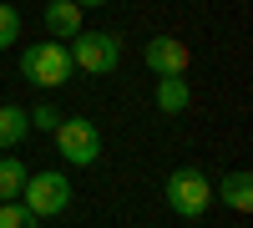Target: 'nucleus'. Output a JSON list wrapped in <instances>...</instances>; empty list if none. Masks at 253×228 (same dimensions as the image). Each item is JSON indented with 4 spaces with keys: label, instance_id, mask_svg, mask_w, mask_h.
<instances>
[{
    "label": "nucleus",
    "instance_id": "obj_1",
    "mask_svg": "<svg viewBox=\"0 0 253 228\" xmlns=\"http://www.w3.org/2000/svg\"><path fill=\"white\" fill-rule=\"evenodd\" d=\"M20 71H26L41 91H56V87H66L71 81V51H66V41H31L26 51H20Z\"/></svg>",
    "mask_w": 253,
    "mask_h": 228
},
{
    "label": "nucleus",
    "instance_id": "obj_2",
    "mask_svg": "<svg viewBox=\"0 0 253 228\" xmlns=\"http://www.w3.org/2000/svg\"><path fill=\"white\" fill-rule=\"evenodd\" d=\"M162 198H167V208L177 218H203L213 208V182H208V173H198V168H172Z\"/></svg>",
    "mask_w": 253,
    "mask_h": 228
},
{
    "label": "nucleus",
    "instance_id": "obj_3",
    "mask_svg": "<svg viewBox=\"0 0 253 228\" xmlns=\"http://www.w3.org/2000/svg\"><path fill=\"white\" fill-rule=\"evenodd\" d=\"M20 203L36 213V218H56L71 208V178L61 168H46V173H26V188H20Z\"/></svg>",
    "mask_w": 253,
    "mask_h": 228
},
{
    "label": "nucleus",
    "instance_id": "obj_4",
    "mask_svg": "<svg viewBox=\"0 0 253 228\" xmlns=\"http://www.w3.org/2000/svg\"><path fill=\"white\" fill-rule=\"evenodd\" d=\"M66 51H71V66H76V71H86V76H112L117 61H122V41L107 36V31H76V36L66 41Z\"/></svg>",
    "mask_w": 253,
    "mask_h": 228
},
{
    "label": "nucleus",
    "instance_id": "obj_5",
    "mask_svg": "<svg viewBox=\"0 0 253 228\" xmlns=\"http://www.w3.org/2000/svg\"><path fill=\"white\" fill-rule=\"evenodd\" d=\"M56 147L71 168H91L101 157V127L91 117H66V122H56Z\"/></svg>",
    "mask_w": 253,
    "mask_h": 228
},
{
    "label": "nucleus",
    "instance_id": "obj_6",
    "mask_svg": "<svg viewBox=\"0 0 253 228\" xmlns=\"http://www.w3.org/2000/svg\"><path fill=\"white\" fill-rule=\"evenodd\" d=\"M142 61H147V71L152 76H187V46L177 36H152L147 41V51H142Z\"/></svg>",
    "mask_w": 253,
    "mask_h": 228
},
{
    "label": "nucleus",
    "instance_id": "obj_7",
    "mask_svg": "<svg viewBox=\"0 0 253 228\" xmlns=\"http://www.w3.org/2000/svg\"><path fill=\"white\" fill-rule=\"evenodd\" d=\"M187 101H193L187 76H157V112H162V117H182Z\"/></svg>",
    "mask_w": 253,
    "mask_h": 228
},
{
    "label": "nucleus",
    "instance_id": "obj_8",
    "mask_svg": "<svg viewBox=\"0 0 253 228\" xmlns=\"http://www.w3.org/2000/svg\"><path fill=\"white\" fill-rule=\"evenodd\" d=\"M223 203H228V208H233V213H253V178H248V168H233V173H223ZM213 193V198H218Z\"/></svg>",
    "mask_w": 253,
    "mask_h": 228
},
{
    "label": "nucleus",
    "instance_id": "obj_9",
    "mask_svg": "<svg viewBox=\"0 0 253 228\" xmlns=\"http://www.w3.org/2000/svg\"><path fill=\"white\" fill-rule=\"evenodd\" d=\"M46 31L56 41H71L81 31V5H76V0H51V5H46Z\"/></svg>",
    "mask_w": 253,
    "mask_h": 228
},
{
    "label": "nucleus",
    "instance_id": "obj_10",
    "mask_svg": "<svg viewBox=\"0 0 253 228\" xmlns=\"http://www.w3.org/2000/svg\"><path fill=\"white\" fill-rule=\"evenodd\" d=\"M26 132H31L26 112L20 107H0V152H15L20 142H26Z\"/></svg>",
    "mask_w": 253,
    "mask_h": 228
},
{
    "label": "nucleus",
    "instance_id": "obj_11",
    "mask_svg": "<svg viewBox=\"0 0 253 228\" xmlns=\"http://www.w3.org/2000/svg\"><path fill=\"white\" fill-rule=\"evenodd\" d=\"M20 188H26V162L5 152V157H0V203H15Z\"/></svg>",
    "mask_w": 253,
    "mask_h": 228
},
{
    "label": "nucleus",
    "instance_id": "obj_12",
    "mask_svg": "<svg viewBox=\"0 0 253 228\" xmlns=\"http://www.w3.org/2000/svg\"><path fill=\"white\" fill-rule=\"evenodd\" d=\"M0 228H41V218L15 198V203H0Z\"/></svg>",
    "mask_w": 253,
    "mask_h": 228
},
{
    "label": "nucleus",
    "instance_id": "obj_13",
    "mask_svg": "<svg viewBox=\"0 0 253 228\" xmlns=\"http://www.w3.org/2000/svg\"><path fill=\"white\" fill-rule=\"evenodd\" d=\"M15 41H20V10L0 0V51H10Z\"/></svg>",
    "mask_w": 253,
    "mask_h": 228
},
{
    "label": "nucleus",
    "instance_id": "obj_14",
    "mask_svg": "<svg viewBox=\"0 0 253 228\" xmlns=\"http://www.w3.org/2000/svg\"><path fill=\"white\" fill-rule=\"evenodd\" d=\"M26 122H31L36 132H56V122H61V112L51 107V101H36V107L26 112Z\"/></svg>",
    "mask_w": 253,
    "mask_h": 228
},
{
    "label": "nucleus",
    "instance_id": "obj_15",
    "mask_svg": "<svg viewBox=\"0 0 253 228\" xmlns=\"http://www.w3.org/2000/svg\"><path fill=\"white\" fill-rule=\"evenodd\" d=\"M76 5H81V10H96V5H107V0H76Z\"/></svg>",
    "mask_w": 253,
    "mask_h": 228
}]
</instances>
